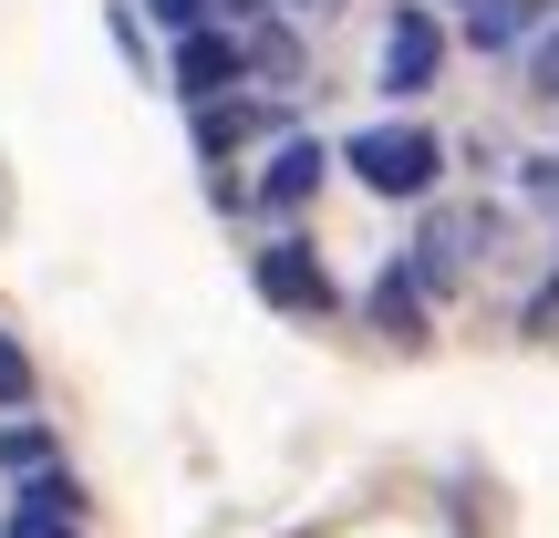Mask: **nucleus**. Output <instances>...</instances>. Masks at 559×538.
<instances>
[{"label":"nucleus","instance_id":"obj_9","mask_svg":"<svg viewBox=\"0 0 559 538\" xmlns=\"http://www.w3.org/2000/svg\"><path fill=\"white\" fill-rule=\"evenodd\" d=\"M425 311H436V300L415 290V270L383 260V270H373V290H362V321H373L383 342H425Z\"/></svg>","mask_w":559,"mask_h":538},{"label":"nucleus","instance_id":"obj_18","mask_svg":"<svg viewBox=\"0 0 559 538\" xmlns=\"http://www.w3.org/2000/svg\"><path fill=\"white\" fill-rule=\"evenodd\" d=\"M11 538H83V528H11Z\"/></svg>","mask_w":559,"mask_h":538},{"label":"nucleus","instance_id":"obj_2","mask_svg":"<svg viewBox=\"0 0 559 538\" xmlns=\"http://www.w3.org/2000/svg\"><path fill=\"white\" fill-rule=\"evenodd\" d=\"M249 290H260L270 311H290V321H332V311H342L332 270H321V249L300 239V228H280V239L249 249Z\"/></svg>","mask_w":559,"mask_h":538},{"label":"nucleus","instance_id":"obj_8","mask_svg":"<svg viewBox=\"0 0 559 538\" xmlns=\"http://www.w3.org/2000/svg\"><path fill=\"white\" fill-rule=\"evenodd\" d=\"M559 11V0H466V52H487V62H508V52H528V32Z\"/></svg>","mask_w":559,"mask_h":538},{"label":"nucleus","instance_id":"obj_12","mask_svg":"<svg viewBox=\"0 0 559 538\" xmlns=\"http://www.w3.org/2000/svg\"><path fill=\"white\" fill-rule=\"evenodd\" d=\"M519 94H528V104H549V115H559V11L539 21V32H528V83H519Z\"/></svg>","mask_w":559,"mask_h":538},{"label":"nucleus","instance_id":"obj_19","mask_svg":"<svg viewBox=\"0 0 559 538\" xmlns=\"http://www.w3.org/2000/svg\"><path fill=\"white\" fill-rule=\"evenodd\" d=\"M280 11H332V0H280Z\"/></svg>","mask_w":559,"mask_h":538},{"label":"nucleus","instance_id":"obj_21","mask_svg":"<svg viewBox=\"0 0 559 538\" xmlns=\"http://www.w3.org/2000/svg\"><path fill=\"white\" fill-rule=\"evenodd\" d=\"M456 11H466V0H456Z\"/></svg>","mask_w":559,"mask_h":538},{"label":"nucleus","instance_id":"obj_17","mask_svg":"<svg viewBox=\"0 0 559 538\" xmlns=\"http://www.w3.org/2000/svg\"><path fill=\"white\" fill-rule=\"evenodd\" d=\"M260 11H280V0H207V21H218V32H249Z\"/></svg>","mask_w":559,"mask_h":538},{"label":"nucleus","instance_id":"obj_16","mask_svg":"<svg viewBox=\"0 0 559 538\" xmlns=\"http://www.w3.org/2000/svg\"><path fill=\"white\" fill-rule=\"evenodd\" d=\"M145 21H156L166 41H177V32H207V0H145Z\"/></svg>","mask_w":559,"mask_h":538},{"label":"nucleus","instance_id":"obj_14","mask_svg":"<svg viewBox=\"0 0 559 538\" xmlns=\"http://www.w3.org/2000/svg\"><path fill=\"white\" fill-rule=\"evenodd\" d=\"M508 177H519V198H528V207H549V218H559V145H539V156H519Z\"/></svg>","mask_w":559,"mask_h":538},{"label":"nucleus","instance_id":"obj_13","mask_svg":"<svg viewBox=\"0 0 559 538\" xmlns=\"http://www.w3.org/2000/svg\"><path fill=\"white\" fill-rule=\"evenodd\" d=\"M32 394H41V373H32V352H21V342L0 332V415H32Z\"/></svg>","mask_w":559,"mask_h":538},{"label":"nucleus","instance_id":"obj_7","mask_svg":"<svg viewBox=\"0 0 559 538\" xmlns=\"http://www.w3.org/2000/svg\"><path fill=\"white\" fill-rule=\"evenodd\" d=\"M0 528H83V477H73V466L11 477V518H0Z\"/></svg>","mask_w":559,"mask_h":538},{"label":"nucleus","instance_id":"obj_10","mask_svg":"<svg viewBox=\"0 0 559 538\" xmlns=\"http://www.w3.org/2000/svg\"><path fill=\"white\" fill-rule=\"evenodd\" d=\"M239 62H249V83H260V94H300V41H290V21H249L239 32Z\"/></svg>","mask_w":559,"mask_h":538},{"label":"nucleus","instance_id":"obj_1","mask_svg":"<svg viewBox=\"0 0 559 538\" xmlns=\"http://www.w3.org/2000/svg\"><path fill=\"white\" fill-rule=\"evenodd\" d=\"M332 166H353V187L362 198H383V207H425L445 187V135L436 124H415V115H383V124H362V135H342L332 145Z\"/></svg>","mask_w":559,"mask_h":538},{"label":"nucleus","instance_id":"obj_15","mask_svg":"<svg viewBox=\"0 0 559 538\" xmlns=\"http://www.w3.org/2000/svg\"><path fill=\"white\" fill-rule=\"evenodd\" d=\"M519 332H528V342H559V270L539 279V290H528V311H519Z\"/></svg>","mask_w":559,"mask_h":538},{"label":"nucleus","instance_id":"obj_5","mask_svg":"<svg viewBox=\"0 0 559 538\" xmlns=\"http://www.w3.org/2000/svg\"><path fill=\"white\" fill-rule=\"evenodd\" d=\"M239 83H249L239 32L207 21V32H177V41H166V94H177V104H218V94H239Z\"/></svg>","mask_w":559,"mask_h":538},{"label":"nucleus","instance_id":"obj_3","mask_svg":"<svg viewBox=\"0 0 559 538\" xmlns=\"http://www.w3.org/2000/svg\"><path fill=\"white\" fill-rule=\"evenodd\" d=\"M436 73H445V21H436V0H394L383 52H373V83L394 104H425V94H436Z\"/></svg>","mask_w":559,"mask_h":538},{"label":"nucleus","instance_id":"obj_4","mask_svg":"<svg viewBox=\"0 0 559 538\" xmlns=\"http://www.w3.org/2000/svg\"><path fill=\"white\" fill-rule=\"evenodd\" d=\"M321 187H332V145H321V135H280L270 166L249 177V218H300Z\"/></svg>","mask_w":559,"mask_h":538},{"label":"nucleus","instance_id":"obj_6","mask_svg":"<svg viewBox=\"0 0 559 538\" xmlns=\"http://www.w3.org/2000/svg\"><path fill=\"white\" fill-rule=\"evenodd\" d=\"M270 124H280V115H270L260 94H218V104H187V145H198L207 166H218V156H239V145H260Z\"/></svg>","mask_w":559,"mask_h":538},{"label":"nucleus","instance_id":"obj_20","mask_svg":"<svg viewBox=\"0 0 559 538\" xmlns=\"http://www.w3.org/2000/svg\"><path fill=\"white\" fill-rule=\"evenodd\" d=\"M0 538H11V528H0Z\"/></svg>","mask_w":559,"mask_h":538},{"label":"nucleus","instance_id":"obj_11","mask_svg":"<svg viewBox=\"0 0 559 538\" xmlns=\"http://www.w3.org/2000/svg\"><path fill=\"white\" fill-rule=\"evenodd\" d=\"M0 466H11V477H32V466H62L52 425H41V415H0Z\"/></svg>","mask_w":559,"mask_h":538}]
</instances>
